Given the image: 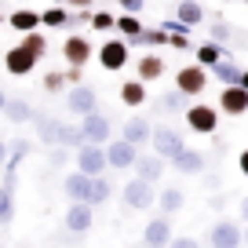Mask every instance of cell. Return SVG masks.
Wrapping results in <instances>:
<instances>
[{
    "mask_svg": "<svg viewBox=\"0 0 248 248\" xmlns=\"http://www.w3.org/2000/svg\"><path fill=\"white\" fill-rule=\"evenodd\" d=\"M33 128H37V139L44 142V146H55V128H59V121L55 117H44V113H33Z\"/></svg>",
    "mask_w": 248,
    "mask_h": 248,
    "instance_id": "obj_28",
    "label": "cell"
},
{
    "mask_svg": "<svg viewBox=\"0 0 248 248\" xmlns=\"http://www.w3.org/2000/svg\"><path fill=\"white\" fill-rule=\"evenodd\" d=\"M22 47L33 55V59H44L47 55V37L40 30H30V33H22Z\"/></svg>",
    "mask_w": 248,
    "mask_h": 248,
    "instance_id": "obj_32",
    "label": "cell"
},
{
    "mask_svg": "<svg viewBox=\"0 0 248 248\" xmlns=\"http://www.w3.org/2000/svg\"><path fill=\"white\" fill-rule=\"evenodd\" d=\"M62 226L70 233H88L95 226V208L88 201H73L70 208H66V219H62Z\"/></svg>",
    "mask_w": 248,
    "mask_h": 248,
    "instance_id": "obj_7",
    "label": "cell"
},
{
    "mask_svg": "<svg viewBox=\"0 0 248 248\" xmlns=\"http://www.w3.org/2000/svg\"><path fill=\"white\" fill-rule=\"evenodd\" d=\"M92 40L80 37V33H73V37H66V44H62V59L70 62V66H77V70H84L88 62H92Z\"/></svg>",
    "mask_w": 248,
    "mask_h": 248,
    "instance_id": "obj_8",
    "label": "cell"
},
{
    "mask_svg": "<svg viewBox=\"0 0 248 248\" xmlns=\"http://www.w3.org/2000/svg\"><path fill=\"white\" fill-rule=\"evenodd\" d=\"M77 168L84 175H102L109 168L106 164V146L102 142H80L77 146Z\"/></svg>",
    "mask_w": 248,
    "mask_h": 248,
    "instance_id": "obj_3",
    "label": "cell"
},
{
    "mask_svg": "<svg viewBox=\"0 0 248 248\" xmlns=\"http://www.w3.org/2000/svg\"><path fill=\"white\" fill-rule=\"evenodd\" d=\"M109 194H113L109 179H102V175H92V183H88V197H84V201L92 204V208H99V204H106V201H109Z\"/></svg>",
    "mask_w": 248,
    "mask_h": 248,
    "instance_id": "obj_24",
    "label": "cell"
},
{
    "mask_svg": "<svg viewBox=\"0 0 248 248\" xmlns=\"http://www.w3.org/2000/svg\"><path fill=\"white\" fill-rule=\"evenodd\" d=\"M142 245H171V223H168V216L150 219V223L142 226Z\"/></svg>",
    "mask_w": 248,
    "mask_h": 248,
    "instance_id": "obj_16",
    "label": "cell"
},
{
    "mask_svg": "<svg viewBox=\"0 0 248 248\" xmlns=\"http://www.w3.org/2000/svg\"><path fill=\"white\" fill-rule=\"evenodd\" d=\"M245 4H248V0H245Z\"/></svg>",
    "mask_w": 248,
    "mask_h": 248,
    "instance_id": "obj_53",
    "label": "cell"
},
{
    "mask_svg": "<svg viewBox=\"0 0 248 248\" xmlns=\"http://www.w3.org/2000/svg\"><path fill=\"white\" fill-rule=\"evenodd\" d=\"M208 33H212V40H219V44L233 37V30H230V26H226V22H212V26H208Z\"/></svg>",
    "mask_w": 248,
    "mask_h": 248,
    "instance_id": "obj_40",
    "label": "cell"
},
{
    "mask_svg": "<svg viewBox=\"0 0 248 248\" xmlns=\"http://www.w3.org/2000/svg\"><path fill=\"white\" fill-rule=\"evenodd\" d=\"M121 197H124V204L132 212H146L150 204H157V194H154V183H146V179H139L135 175L132 183L121 190Z\"/></svg>",
    "mask_w": 248,
    "mask_h": 248,
    "instance_id": "obj_2",
    "label": "cell"
},
{
    "mask_svg": "<svg viewBox=\"0 0 248 248\" xmlns=\"http://www.w3.org/2000/svg\"><path fill=\"white\" fill-rule=\"evenodd\" d=\"M128 40L124 37H117V40H106V44L99 47V66L102 70H109V73H117V70H124L128 66Z\"/></svg>",
    "mask_w": 248,
    "mask_h": 248,
    "instance_id": "obj_6",
    "label": "cell"
},
{
    "mask_svg": "<svg viewBox=\"0 0 248 248\" xmlns=\"http://www.w3.org/2000/svg\"><path fill=\"white\" fill-rule=\"evenodd\" d=\"M175 88L186 95V99L201 95L204 88H208V66H201V62H194V66H183V70L175 73Z\"/></svg>",
    "mask_w": 248,
    "mask_h": 248,
    "instance_id": "obj_1",
    "label": "cell"
},
{
    "mask_svg": "<svg viewBox=\"0 0 248 248\" xmlns=\"http://www.w3.org/2000/svg\"><path fill=\"white\" fill-rule=\"evenodd\" d=\"M37 62H40V59H33L22 44H15V47H8V51H4V70H8L11 77H26V73H33V66H37Z\"/></svg>",
    "mask_w": 248,
    "mask_h": 248,
    "instance_id": "obj_9",
    "label": "cell"
},
{
    "mask_svg": "<svg viewBox=\"0 0 248 248\" xmlns=\"http://www.w3.org/2000/svg\"><path fill=\"white\" fill-rule=\"evenodd\" d=\"M132 168H135V175H139V179H146V183H157V179L164 175V157H161V154H146V157L139 154Z\"/></svg>",
    "mask_w": 248,
    "mask_h": 248,
    "instance_id": "obj_15",
    "label": "cell"
},
{
    "mask_svg": "<svg viewBox=\"0 0 248 248\" xmlns=\"http://www.w3.org/2000/svg\"><path fill=\"white\" fill-rule=\"evenodd\" d=\"M241 245H248V226H245V230H241Z\"/></svg>",
    "mask_w": 248,
    "mask_h": 248,
    "instance_id": "obj_49",
    "label": "cell"
},
{
    "mask_svg": "<svg viewBox=\"0 0 248 248\" xmlns=\"http://www.w3.org/2000/svg\"><path fill=\"white\" fill-rule=\"evenodd\" d=\"M183 102H186V95H183V92H179V88H175V92H168V95H164V99H161V106L168 109V113H179V109H186Z\"/></svg>",
    "mask_w": 248,
    "mask_h": 248,
    "instance_id": "obj_38",
    "label": "cell"
},
{
    "mask_svg": "<svg viewBox=\"0 0 248 248\" xmlns=\"http://www.w3.org/2000/svg\"><path fill=\"white\" fill-rule=\"evenodd\" d=\"M66 84H70V77H66L62 70H51V73H44V92H47V95H59Z\"/></svg>",
    "mask_w": 248,
    "mask_h": 248,
    "instance_id": "obj_36",
    "label": "cell"
},
{
    "mask_svg": "<svg viewBox=\"0 0 248 248\" xmlns=\"http://www.w3.org/2000/svg\"><path fill=\"white\" fill-rule=\"evenodd\" d=\"M66 109H70L73 117H84L92 113V109H99V95H95L92 84H70V92H66Z\"/></svg>",
    "mask_w": 248,
    "mask_h": 248,
    "instance_id": "obj_4",
    "label": "cell"
},
{
    "mask_svg": "<svg viewBox=\"0 0 248 248\" xmlns=\"http://www.w3.org/2000/svg\"><path fill=\"white\" fill-rule=\"evenodd\" d=\"M135 157H139V146L128 142V139H113L106 146V164H109V168H132Z\"/></svg>",
    "mask_w": 248,
    "mask_h": 248,
    "instance_id": "obj_10",
    "label": "cell"
},
{
    "mask_svg": "<svg viewBox=\"0 0 248 248\" xmlns=\"http://www.w3.org/2000/svg\"><path fill=\"white\" fill-rule=\"evenodd\" d=\"M241 216L248 219V197H245V201H241Z\"/></svg>",
    "mask_w": 248,
    "mask_h": 248,
    "instance_id": "obj_48",
    "label": "cell"
},
{
    "mask_svg": "<svg viewBox=\"0 0 248 248\" xmlns=\"http://www.w3.org/2000/svg\"><path fill=\"white\" fill-rule=\"evenodd\" d=\"M11 223H15V186L0 183V226H11Z\"/></svg>",
    "mask_w": 248,
    "mask_h": 248,
    "instance_id": "obj_29",
    "label": "cell"
},
{
    "mask_svg": "<svg viewBox=\"0 0 248 248\" xmlns=\"http://www.w3.org/2000/svg\"><path fill=\"white\" fill-rule=\"evenodd\" d=\"M88 183H92V175H84V171H70V175L62 179V194L70 197V201H84L88 197Z\"/></svg>",
    "mask_w": 248,
    "mask_h": 248,
    "instance_id": "obj_19",
    "label": "cell"
},
{
    "mask_svg": "<svg viewBox=\"0 0 248 248\" xmlns=\"http://www.w3.org/2000/svg\"><path fill=\"white\" fill-rule=\"evenodd\" d=\"M168 44L175 47V51H190V33H186V26H175V30H168Z\"/></svg>",
    "mask_w": 248,
    "mask_h": 248,
    "instance_id": "obj_37",
    "label": "cell"
},
{
    "mask_svg": "<svg viewBox=\"0 0 248 248\" xmlns=\"http://www.w3.org/2000/svg\"><path fill=\"white\" fill-rule=\"evenodd\" d=\"M117 4H121V11H135V15H139V8H142V0H117Z\"/></svg>",
    "mask_w": 248,
    "mask_h": 248,
    "instance_id": "obj_41",
    "label": "cell"
},
{
    "mask_svg": "<svg viewBox=\"0 0 248 248\" xmlns=\"http://www.w3.org/2000/svg\"><path fill=\"white\" fill-rule=\"evenodd\" d=\"M80 142H88L84 139V132H80V124H62L59 121V128H55V146H66V150H77Z\"/></svg>",
    "mask_w": 248,
    "mask_h": 248,
    "instance_id": "obj_23",
    "label": "cell"
},
{
    "mask_svg": "<svg viewBox=\"0 0 248 248\" xmlns=\"http://www.w3.org/2000/svg\"><path fill=\"white\" fill-rule=\"evenodd\" d=\"M194 55H197V62H201V66H216V62L223 59V55H230V51H226V47L219 44V40H204V44L197 47Z\"/></svg>",
    "mask_w": 248,
    "mask_h": 248,
    "instance_id": "obj_30",
    "label": "cell"
},
{
    "mask_svg": "<svg viewBox=\"0 0 248 248\" xmlns=\"http://www.w3.org/2000/svg\"><path fill=\"white\" fill-rule=\"evenodd\" d=\"M171 164H175L183 175H197V171H204V154L201 150H186L183 146L175 157H171Z\"/></svg>",
    "mask_w": 248,
    "mask_h": 248,
    "instance_id": "obj_18",
    "label": "cell"
},
{
    "mask_svg": "<svg viewBox=\"0 0 248 248\" xmlns=\"http://www.w3.org/2000/svg\"><path fill=\"white\" fill-rule=\"evenodd\" d=\"M237 84H241V88H248V70H241V77H237Z\"/></svg>",
    "mask_w": 248,
    "mask_h": 248,
    "instance_id": "obj_47",
    "label": "cell"
},
{
    "mask_svg": "<svg viewBox=\"0 0 248 248\" xmlns=\"http://www.w3.org/2000/svg\"><path fill=\"white\" fill-rule=\"evenodd\" d=\"M4 102H8V95H4V92H0V113H4Z\"/></svg>",
    "mask_w": 248,
    "mask_h": 248,
    "instance_id": "obj_50",
    "label": "cell"
},
{
    "mask_svg": "<svg viewBox=\"0 0 248 248\" xmlns=\"http://www.w3.org/2000/svg\"><path fill=\"white\" fill-rule=\"evenodd\" d=\"M51 164H55V168H62V164H66V146H62V150H51Z\"/></svg>",
    "mask_w": 248,
    "mask_h": 248,
    "instance_id": "obj_43",
    "label": "cell"
},
{
    "mask_svg": "<svg viewBox=\"0 0 248 248\" xmlns=\"http://www.w3.org/2000/svg\"><path fill=\"white\" fill-rule=\"evenodd\" d=\"M109 117H102L99 109H92V113H84L80 117V132H84V139L88 142H106L109 139Z\"/></svg>",
    "mask_w": 248,
    "mask_h": 248,
    "instance_id": "obj_12",
    "label": "cell"
},
{
    "mask_svg": "<svg viewBox=\"0 0 248 248\" xmlns=\"http://www.w3.org/2000/svg\"><path fill=\"white\" fill-rule=\"evenodd\" d=\"M237 168H241V175L248 179V150H241V154H237Z\"/></svg>",
    "mask_w": 248,
    "mask_h": 248,
    "instance_id": "obj_44",
    "label": "cell"
},
{
    "mask_svg": "<svg viewBox=\"0 0 248 248\" xmlns=\"http://www.w3.org/2000/svg\"><path fill=\"white\" fill-rule=\"evenodd\" d=\"M92 30L109 33V30H113V15H109V11H95V15H92Z\"/></svg>",
    "mask_w": 248,
    "mask_h": 248,
    "instance_id": "obj_39",
    "label": "cell"
},
{
    "mask_svg": "<svg viewBox=\"0 0 248 248\" xmlns=\"http://www.w3.org/2000/svg\"><path fill=\"white\" fill-rule=\"evenodd\" d=\"M113 26H117V30H121V37H124V40H132L135 33L142 30V22H139V18H135V11H124L121 18H113Z\"/></svg>",
    "mask_w": 248,
    "mask_h": 248,
    "instance_id": "obj_35",
    "label": "cell"
},
{
    "mask_svg": "<svg viewBox=\"0 0 248 248\" xmlns=\"http://www.w3.org/2000/svg\"><path fill=\"white\" fill-rule=\"evenodd\" d=\"M8 26H11V30H15V33H30V30H37V26H40V11L18 8V11H11Z\"/></svg>",
    "mask_w": 248,
    "mask_h": 248,
    "instance_id": "obj_26",
    "label": "cell"
},
{
    "mask_svg": "<svg viewBox=\"0 0 248 248\" xmlns=\"http://www.w3.org/2000/svg\"><path fill=\"white\" fill-rule=\"evenodd\" d=\"M55 4H66V0H55Z\"/></svg>",
    "mask_w": 248,
    "mask_h": 248,
    "instance_id": "obj_51",
    "label": "cell"
},
{
    "mask_svg": "<svg viewBox=\"0 0 248 248\" xmlns=\"http://www.w3.org/2000/svg\"><path fill=\"white\" fill-rule=\"evenodd\" d=\"M150 132H154V128H150L146 117H128V121H124V128H121V139L142 146V142H150Z\"/></svg>",
    "mask_w": 248,
    "mask_h": 248,
    "instance_id": "obj_17",
    "label": "cell"
},
{
    "mask_svg": "<svg viewBox=\"0 0 248 248\" xmlns=\"http://www.w3.org/2000/svg\"><path fill=\"white\" fill-rule=\"evenodd\" d=\"M40 26H47V30H62V26H70V11L62 8V4H51V8L40 15Z\"/></svg>",
    "mask_w": 248,
    "mask_h": 248,
    "instance_id": "obj_33",
    "label": "cell"
},
{
    "mask_svg": "<svg viewBox=\"0 0 248 248\" xmlns=\"http://www.w3.org/2000/svg\"><path fill=\"white\" fill-rule=\"evenodd\" d=\"M132 44H146V47H161V44H168V30L164 26H157V30H146L142 26L139 33L132 37Z\"/></svg>",
    "mask_w": 248,
    "mask_h": 248,
    "instance_id": "obj_31",
    "label": "cell"
},
{
    "mask_svg": "<svg viewBox=\"0 0 248 248\" xmlns=\"http://www.w3.org/2000/svg\"><path fill=\"white\" fill-rule=\"evenodd\" d=\"M171 245H179V248H190V245H197L190 233H179V237H171Z\"/></svg>",
    "mask_w": 248,
    "mask_h": 248,
    "instance_id": "obj_42",
    "label": "cell"
},
{
    "mask_svg": "<svg viewBox=\"0 0 248 248\" xmlns=\"http://www.w3.org/2000/svg\"><path fill=\"white\" fill-rule=\"evenodd\" d=\"M150 142H154V154H161L164 161H171V157L183 150V139H179V132H171V128H154V132H150Z\"/></svg>",
    "mask_w": 248,
    "mask_h": 248,
    "instance_id": "obj_13",
    "label": "cell"
},
{
    "mask_svg": "<svg viewBox=\"0 0 248 248\" xmlns=\"http://www.w3.org/2000/svg\"><path fill=\"white\" fill-rule=\"evenodd\" d=\"M121 102L128 109H139L146 102V80H124L121 84Z\"/></svg>",
    "mask_w": 248,
    "mask_h": 248,
    "instance_id": "obj_21",
    "label": "cell"
},
{
    "mask_svg": "<svg viewBox=\"0 0 248 248\" xmlns=\"http://www.w3.org/2000/svg\"><path fill=\"white\" fill-rule=\"evenodd\" d=\"M8 150H11V142L0 135V168H4V161H8Z\"/></svg>",
    "mask_w": 248,
    "mask_h": 248,
    "instance_id": "obj_45",
    "label": "cell"
},
{
    "mask_svg": "<svg viewBox=\"0 0 248 248\" xmlns=\"http://www.w3.org/2000/svg\"><path fill=\"white\" fill-rule=\"evenodd\" d=\"M186 124H190V132H197V135H216L219 109L204 106V102H194V106H186Z\"/></svg>",
    "mask_w": 248,
    "mask_h": 248,
    "instance_id": "obj_5",
    "label": "cell"
},
{
    "mask_svg": "<svg viewBox=\"0 0 248 248\" xmlns=\"http://www.w3.org/2000/svg\"><path fill=\"white\" fill-rule=\"evenodd\" d=\"M4 117H8L11 124H30L33 121V109L26 99H8L4 102Z\"/></svg>",
    "mask_w": 248,
    "mask_h": 248,
    "instance_id": "obj_27",
    "label": "cell"
},
{
    "mask_svg": "<svg viewBox=\"0 0 248 248\" xmlns=\"http://www.w3.org/2000/svg\"><path fill=\"white\" fill-rule=\"evenodd\" d=\"M208 245H216V248H237L241 245V226L237 223H216L208 230Z\"/></svg>",
    "mask_w": 248,
    "mask_h": 248,
    "instance_id": "obj_14",
    "label": "cell"
},
{
    "mask_svg": "<svg viewBox=\"0 0 248 248\" xmlns=\"http://www.w3.org/2000/svg\"><path fill=\"white\" fill-rule=\"evenodd\" d=\"M157 204H161V212H164V216H175V212L183 208V190L168 186L164 194H157Z\"/></svg>",
    "mask_w": 248,
    "mask_h": 248,
    "instance_id": "obj_34",
    "label": "cell"
},
{
    "mask_svg": "<svg viewBox=\"0 0 248 248\" xmlns=\"http://www.w3.org/2000/svg\"><path fill=\"white\" fill-rule=\"evenodd\" d=\"M0 26H4V15H0Z\"/></svg>",
    "mask_w": 248,
    "mask_h": 248,
    "instance_id": "obj_52",
    "label": "cell"
},
{
    "mask_svg": "<svg viewBox=\"0 0 248 248\" xmlns=\"http://www.w3.org/2000/svg\"><path fill=\"white\" fill-rule=\"evenodd\" d=\"M175 18L186 26V30H194L197 22H204V8L197 4V0H179V11H175Z\"/></svg>",
    "mask_w": 248,
    "mask_h": 248,
    "instance_id": "obj_25",
    "label": "cell"
},
{
    "mask_svg": "<svg viewBox=\"0 0 248 248\" xmlns=\"http://www.w3.org/2000/svg\"><path fill=\"white\" fill-rule=\"evenodd\" d=\"M219 106H223V113H230V117L248 113V88H241V84H223Z\"/></svg>",
    "mask_w": 248,
    "mask_h": 248,
    "instance_id": "obj_11",
    "label": "cell"
},
{
    "mask_svg": "<svg viewBox=\"0 0 248 248\" xmlns=\"http://www.w3.org/2000/svg\"><path fill=\"white\" fill-rule=\"evenodd\" d=\"M135 73H139V80H157V77H164V59H161V55H154V51H146L139 62H135Z\"/></svg>",
    "mask_w": 248,
    "mask_h": 248,
    "instance_id": "obj_20",
    "label": "cell"
},
{
    "mask_svg": "<svg viewBox=\"0 0 248 248\" xmlns=\"http://www.w3.org/2000/svg\"><path fill=\"white\" fill-rule=\"evenodd\" d=\"M208 77L223 80V84H237V77H241V66L230 59V55H223V59H219L216 66H208Z\"/></svg>",
    "mask_w": 248,
    "mask_h": 248,
    "instance_id": "obj_22",
    "label": "cell"
},
{
    "mask_svg": "<svg viewBox=\"0 0 248 248\" xmlns=\"http://www.w3.org/2000/svg\"><path fill=\"white\" fill-rule=\"evenodd\" d=\"M66 4H70V8H92L95 0H66Z\"/></svg>",
    "mask_w": 248,
    "mask_h": 248,
    "instance_id": "obj_46",
    "label": "cell"
}]
</instances>
